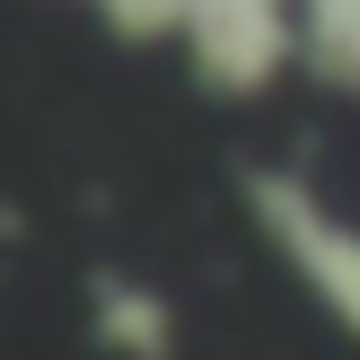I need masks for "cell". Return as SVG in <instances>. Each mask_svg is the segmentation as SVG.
<instances>
[{
    "label": "cell",
    "instance_id": "obj_1",
    "mask_svg": "<svg viewBox=\"0 0 360 360\" xmlns=\"http://www.w3.org/2000/svg\"><path fill=\"white\" fill-rule=\"evenodd\" d=\"M264 202H273L264 220H273V238L299 255L308 290H316V299H326V308H334V316H343V326L360 334V238H352V229H334L316 202L281 193V185H264Z\"/></svg>",
    "mask_w": 360,
    "mask_h": 360
},
{
    "label": "cell",
    "instance_id": "obj_2",
    "mask_svg": "<svg viewBox=\"0 0 360 360\" xmlns=\"http://www.w3.org/2000/svg\"><path fill=\"white\" fill-rule=\"evenodd\" d=\"M97 326H105V352H123V360H167V343H176V316L158 299L123 290V281L97 290Z\"/></svg>",
    "mask_w": 360,
    "mask_h": 360
}]
</instances>
